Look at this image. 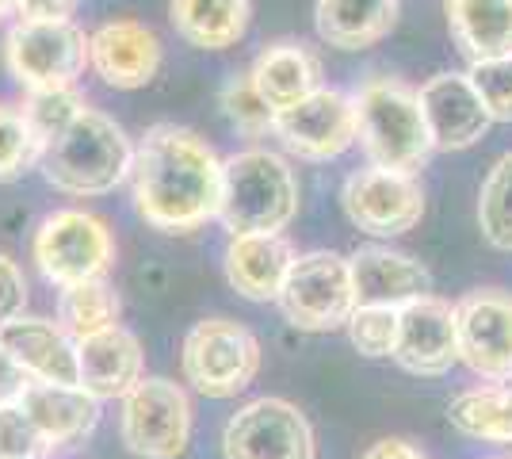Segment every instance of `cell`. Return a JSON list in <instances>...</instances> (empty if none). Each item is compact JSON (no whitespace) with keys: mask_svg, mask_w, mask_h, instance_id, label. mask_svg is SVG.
Masks as SVG:
<instances>
[{"mask_svg":"<svg viewBox=\"0 0 512 459\" xmlns=\"http://www.w3.org/2000/svg\"><path fill=\"white\" fill-rule=\"evenodd\" d=\"M88 66L111 88H146L161 69V39L138 20H111L88 35Z\"/></svg>","mask_w":512,"mask_h":459,"instance_id":"obj_16","label":"cell"},{"mask_svg":"<svg viewBox=\"0 0 512 459\" xmlns=\"http://www.w3.org/2000/svg\"><path fill=\"white\" fill-rule=\"evenodd\" d=\"M27 372H23L20 364L12 360V352L0 345V406H12V402H20L23 391H27Z\"/></svg>","mask_w":512,"mask_h":459,"instance_id":"obj_37","label":"cell"},{"mask_svg":"<svg viewBox=\"0 0 512 459\" xmlns=\"http://www.w3.org/2000/svg\"><path fill=\"white\" fill-rule=\"evenodd\" d=\"M226 459H314V429L295 402L256 398L222 429Z\"/></svg>","mask_w":512,"mask_h":459,"instance_id":"obj_10","label":"cell"},{"mask_svg":"<svg viewBox=\"0 0 512 459\" xmlns=\"http://www.w3.org/2000/svg\"><path fill=\"white\" fill-rule=\"evenodd\" d=\"M4 62L27 92H65L77 85V77H85L88 35L73 20H20L4 39Z\"/></svg>","mask_w":512,"mask_h":459,"instance_id":"obj_8","label":"cell"},{"mask_svg":"<svg viewBox=\"0 0 512 459\" xmlns=\"http://www.w3.org/2000/svg\"><path fill=\"white\" fill-rule=\"evenodd\" d=\"M0 345L12 352L31 383L81 387L77 372V341L50 318H16L0 326Z\"/></svg>","mask_w":512,"mask_h":459,"instance_id":"obj_17","label":"cell"},{"mask_svg":"<svg viewBox=\"0 0 512 459\" xmlns=\"http://www.w3.org/2000/svg\"><path fill=\"white\" fill-rule=\"evenodd\" d=\"M352 268V287H356V306H394L432 295V276L417 257L394 253L383 245H363L348 257Z\"/></svg>","mask_w":512,"mask_h":459,"instance_id":"obj_18","label":"cell"},{"mask_svg":"<svg viewBox=\"0 0 512 459\" xmlns=\"http://www.w3.org/2000/svg\"><path fill=\"white\" fill-rule=\"evenodd\" d=\"M256 92L268 100L272 111L295 108L299 100H306L310 92L321 88V66L318 58L306 50L302 43H272L256 54L253 69Z\"/></svg>","mask_w":512,"mask_h":459,"instance_id":"obj_22","label":"cell"},{"mask_svg":"<svg viewBox=\"0 0 512 459\" xmlns=\"http://www.w3.org/2000/svg\"><path fill=\"white\" fill-rule=\"evenodd\" d=\"M291 264L295 249L283 234H237L226 245V280L249 303H276Z\"/></svg>","mask_w":512,"mask_h":459,"instance_id":"obj_20","label":"cell"},{"mask_svg":"<svg viewBox=\"0 0 512 459\" xmlns=\"http://www.w3.org/2000/svg\"><path fill=\"white\" fill-rule=\"evenodd\" d=\"M356 108V142L367 161L394 173H417L432 157V134H428L421 96L402 81L375 77L360 85L352 96Z\"/></svg>","mask_w":512,"mask_h":459,"instance_id":"obj_3","label":"cell"},{"mask_svg":"<svg viewBox=\"0 0 512 459\" xmlns=\"http://www.w3.org/2000/svg\"><path fill=\"white\" fill-rule=\"evenodd\" d=\"M448 421L463 437L512 452V379L459 391L448 402Z\"/></svg>","mask_w":512,"mask_h":459,"instance_id":"obj_26","label":"cell"},{"mask_svg":"<svg viewBox=\"0 0 512 459\" xmlns=\"http://www.w3.org/2000/svg\"><path fill=\"white\" fill-rule=\"evenodd\" d=\"M81 111H85V100L73 88H65V92H27V104H23V115L35 127L43 146L54 134H62Z\"/></svg>","mask_w":512,"mask_h":459,"instance_id":"obj_32","label":"cell"},{"mask_svg":"<svg viewBox=\"0 0 512 459\" xmlns=\"http://www.w3.org/2000/svg\"><path fill=\"white\" fill-rule=\"evenodd\" d=\"M344 215L371 238H398L425 215V192L413 173L367 165L344 180Z\"/></svg>","mask_w":512,"mask_h":459,"instance_id":"obj_11","label":"cell"},{"mask_svg":"<svg viewBox=\"0 0 512 459\" xmlns=\"http://www.w3.org/2000/svg\"><path fill=\"white\" fill-rule=\"evenodd\" d=\"M390 360L409 375H448L459 364L455 303L440 295H421L402 306Z\"/></svg>","mask_w":512,"mask_h":459,"instance_id":"obj_14","label":"cell"},{"mask_svg":"<svg viewBox=\"0 0 512 459\" xmlns=\"http://www.w3.org/2000/svg\"><path fill=\"white\" fill-rule=\"evenodd\" d=\"M31 253L46 280L65 291L88 280H104L115 261V238L100 215L65 207L39 222Z\"/></svg>","mask_w":512,"mask_h":459,"instance_id":"obj_5","label":"cell"},{"mask_svg":"<svg viewBox=\"0 0 512 459\" xmlns=\"http://www.w3.org/2000/svg\"><path fill=\"white\" fill-rule=\"evenodd\" d=\"M39 169L46 184L65 196H107L134 169V146L111 115L85 104V111L43 146Z\"/></svg>","mask_w":512,"mask_h":459,"instance_id":"obj_2","label":"cell"},{"mask_svg":"<svg viewBox=\"0 0 512 459\" xmlns=\"http://www.w3.org/2000/svg\"><path fill=\"white\" fill-rule=\"evenodd\" d=\"M459 364L486 383L512 379V291L478 287L455 303Z\"/></svg>","mask_w":512,"mask_h":459,"instance_id":"obj_12","label":"cell"},{"mask_svg":"<svg viewBox=\"0 0 512 459\" xmlns=\"http://www.w3.org/2000/svg\"><path fill=\"white\" fill-rule=\"evenodd\" d=\"M81 0H16V12L27 23H62L73 20Z\"/></svg>","mask_w":512,"mask_h":459,"instance_id":"obj_36","label":"cell"},{"mask_svg":"<svg viewBox=\"0 0 512 459\" xmlns=\"http://www.w3.org/2000/svg\"><path fill=\"white\" fill-rule=\"evenodd\" d=\"M478 226L493 249L512 253V153L493 161L478 192Z\"/></svg>","mask_w":512,"mask_h":459,"instance_id":"obj_28","label":"cell"},{"mask_svg":"<svg viewBox=\"0 0 512 459\" xmlns=\"http://www.w3.org/2000/svg\"><path fill=\"white\" fill-rule=\"evenodd\" d=\"M253 0H172L169 20L195 50H230L245 39Z\"/></svg>","mask_w":512,"mask_h":459,"instance_id":"obj_24","label":"cell"},{"mask_svg":"<svg viewBox=\"0 0 512 459\" xmlns=\"http://www.w3.org/2000/svg\"><path fill=\"white\" fill-rule=\"evenodd\" d=\"M46 456H50V444L31 425V417L23 414L20 402L0 406V459H46Z\"/></svg>","mask_w":512,"mask_h":459,"instance_id":"obj_34","label":"cell"},{"mask_svg":"<svg viewBox=\"0 0 512 459\" xmlns=\"http://www.w3.org/2000/svg\"><path fill=\"white\" fill-rule=\"evenodd\" d=\"M27 306V276L8 253H0V326L23 318Z\"/></svg>","mask_w":512,"mask_h":459,"instance_id":"obj_35","label":"cell"},{"mask_svg":"<svg viewBox=\"0 0 512 459\" xmlns=\"http://www.w3.org/2000/svg\"><path fill=\"white\" fill-rule=\"evenodd\" d=\"M444 8L470 66L512 54V0H444Z\"/></svg>","mask_w":512,"mask_h":459,"instance_id":"obj_25","label":"cell"},{"mask_svg":"<svg viewBox=\"0 0 512 459\" xmlns=\"http://www.w3.org/2000/svg\"><path fill=\"white\" fill-rule=\"evenodd\" d=\"M134 207L161 234H188L222 211L226 161L188 127L157 123L134 146Z\"/></svg>","mask_w":512,"mask_h":459,"instance_id":"obj_1","label":"cell"},{"mask_svg":"<svg viewBox=\"0 0 512 459\" xmlns=\"http://www.w3.org/2000/svg\"><path fill=\"white\" fill-rule=\"evenodd\" d=\"M119 295L115 287L104 280H88V284L65 287L62 299H58V326L73 337V341H85L92 333H104V329L119 326Z\"/></svg>","mask_w":512,"mask_h":459,"instance_id":"obj_27","label":"cell"},{"mask_svg":"<svg viewBox=\"0 0 512 459\" xmlns=\"http://www.w3.org/2000/svg\"><path fill=\"white\" fill-rule=\"evenodd\" d=\"M398 8L402 0H318L314 23L321 43L337 50H367L394 31Z\"/></svg>","mask_w":512,"mask_h":459,"instance_id":"obj_23","label":"cell"},{"mask_svg":"<svg viewBox=\"0 0 512 459\" xmlns=\"http://www.w3.org/2000/svg\"><path fill=\"white\" fill-rule=\"evenodd\" d=\"M497 459H512V456H497Z\"/></svg>","mask_w":512,"mask_h":459,"instance_id":"obj_40","label":"cell"},{"mask_svg":"<svg viewBox=\"0 0 512 459\" xmlns=\"http://www.w3.org/2000/svg\"><path fill=\"white\" fill-rule=\"evenodd\" d=\"M23 414L43 433L50 452L73 448L92 437L100 421V398H92L85 387H54V383H27L20 398Z\"/></svg>","mask_w":512,"mask_h":459,"instance_id":"obj_21","label":"cell"},{"mask_svg":"<svg viewBox=\"0 0 512 459\" xmlns=\"http://www.w3.org/2000/svg\"><path fill=\"white\" fill-rule=\"evenodd\" d=\"M348 341L356 352L383 360L394 352V337H398V310L394 306H356L348 318Z\"/></svg>","mask_w":512,"mask_h":459,"instance_id":"obj_31","label":"cell"},{"mask_svg":"<svg viewBox=\"0 0 512 459\" xmlns=\"http://www.w3.org/2000/svg\"><path fill=\"white\" fill-rule=\"evenodd\" d=\"M119 433L127 452L142 459H180L192 440V398L180 383L146 375L123 398Z\"/></svg>","mask_w":512,"mask_h":459,"instance_id":"obj_9","label":"cell"},{"mask_svg":"<svg viewBox=\"0 0 512 459\" xmlns=\"http://www.w3.org/2000/svg\"><path fill=\"white\" fill-rule=\"evenodd\" d=\"M299 215V176L272 150H241L226 161L218 222L237 234H279Z\"/></svg>","mask_w":512,"mask_h":459,"instance_id":"obj_4","label":"cell"},{"mask_svg":"<svg viewBox=\"0 0 512 459\" xmlns=\"http://www.w3.org/2000/svg\"><path fill=\"white\" fill-rule=\"evenodd\" d=\"M218 104H222L226 119H230L245 138H260V134L272 131V123H276V111L268 108V100L256 92L249 73H234V77L222 85V92H218Z\"/></svg>","mask_w":512,"mask_h":459,"instance_id":"obj_30","label":"cell"},{"mask_svg":"<svg viewBox=\"0 0 512 459\" xmlns=\"http://www.w3.org/2000/svg\"><path fill=\"white\" fill-rule=\"evenodd\" d=\"M279 310L283 318L302 333H333L344 329L356 310V287L348 257L314 249L295 257L287 280L279 287Z\"/></svg>","mask_w":512,"mask_h":459,"instance_id":"obj_7","label":"cell"},{"mask_svg":"<svg viewBox=\"0 0 512 459\" xmlns=\"http://www.w3.org/2000/svg\"><path fill=\"white\" fill-rule=\"evenodd\" d=\"M467 77L474 92L482 96L493 123H512V54L490 58V62H474L467 69Z\"/></svg>","mask_w":512,"mask_h":459,"instance_id":"obj_33","label":"cell"},{"mask_svg":"<svg viewBox=\"0 0 512 459\" xmlns=\"http://www.w3.org/2000/svg\"><path fill=\"white\" fill-rule=\"evenodd\" d=\"M417 96L432 134V150H470L490 131V111L467 73H436L421 85Z\"/></svg>","mask_w":512,"mask_h":459,"instance_id":"obj_15","label":"cell"},{"mask_svg":"<svg viewBox=\"0 0 512 459\" xmlns=\"http://www.w3.org/2000/svg\"><path fill=\"white\" fill-rule=\"evenodd\" d=\"M77 372L92 398H127L146 379V352L130 329L111 326L77 341Z\"/></svg>","mask_w":512,"mask_h":459,"instance_id":"obj_19","label":"cell"},{"mask_svg":"<svg viewBox=\"0 0 512 459\" xmlns=\"http://www.w3.org/2000/svg\"><path fill=\"white\" fill-rule=\"evenodd\" d=\"M272 134L299 153L306 161H329L341 157L352 142H356V108L352 96H344L337 88H318L295 108L276 111Z\"/></svg>","mask_w":512,"mask_h":459,"instance_id":"obj_13","label":"cell"},{"mask_svg":"<svg viewBox=\"0 0 512 459\" xmlns=\"http://www.w3.org/2000/svg\"><path fill=\"white\" fill-rule=\"evenodd\" d=\"M360 459H428L421 448H413L409 440L402 437H386V440H375Z\"/></svg>","mask_w":512,"mask_h":459,"instance_id":"obj_38","label":"cell"},{"mask_svg":"<svg viewBox=\"0 0 512 459\" xmlns=\"http://www.w3.org/2000/svg\"><path fill=\"white\" fill-rule=\"evenodd\" d=\"M16 12V0H0V20H8Z\"/></svg>","mask_w":512,"mask_h":459,"instance_id":"obj_39","label":"cell"},{"mask_svg":"<svg viewBox=\"0 0 512 459\" xmlns=\"http://www.w3.org/2000/svg\"><path fill=\"white\" fill-rule=\"evenodd\" d=\"M39 153H43V142L27 123L23 108L0 104V180H16L31 165H39Z\"/></svg>","mask_w":512,"mask_h":459,"instance_id":"obj_29","label":"cell"},{"mask_svg":"<svg viewBox=\"0 0 512 459\" xmlns=\"http://www.w3.org/2000/svg\"><path fill=\"white\" fill-rule=\"evenodd\" d=\"M180 368L199 394L237 398L260 372V341L234 318H203L184 337Z\"/></svg>","mask_w":512,"mask_h":459,"instance_id":"obj_6","label":"cell"}]
</instances>
